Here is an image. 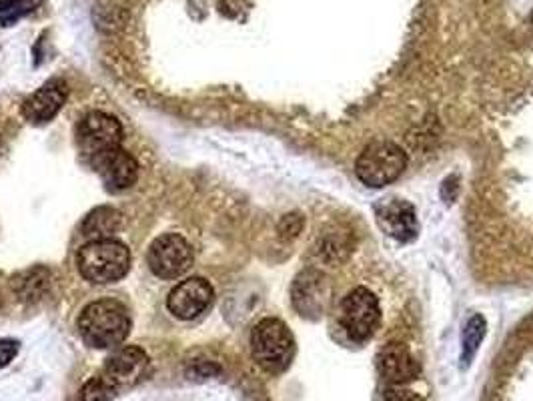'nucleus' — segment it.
<instances>
[{"mask_svg":"<svg viewBox=\"0 0 533 401\" xmlns=\"http://www.w3.org/2000/svg\"><path fill=\"white\" fill-rule=\"evenodd\" d=\"M293 303L305 317L323 313L327 305V283L323 275L315 271L301 273L293 285Z\"/></svg>","mask_w":533,"mask_h":401,"instance_id":"obj_14","label":"nucleus"},{"mask_svg":"<svg viewBox=\"0 0 533 401\" xmlns=\"http://www.w3.org/2000/svg\"><path fill=\"white\" fill-rule=\"evenodd\" d=\"M379 227L397 241H413L417 237L419 225L413 205L403 199H385L375 207Z\"/></svg>","mask_w":533,"mask_h":401,"instance_id":"obj_10","label":"nucleus"},{"mask_svg":"<svg viewBox=\"0 0 533 401\" xmlns=\"http://www.w3.org/2000/svg\"><path fill=\"white\" fill-rule=\"evenodd\" d=\"M49 279H51V273L45 267H35V269H29L17 275L13 279V289L17 291L21 301L35 303L43 299L45 293L49 291Z\"/></svg>","mask_w":533,"mask_h":401,"instance_id":"obj_16","label":"nucleus"},{"mask_svg":"<svg viewBox=\"0 0 533 401\" xmlns=\"http://www.w3.org/2000/svg\"><path fill=\"white\" fill-rule=\"evenodd\" d=\"M77 145L83 161L95 169L111 153L123 149V125L107 113H91L79 125Z\"/></svg>","mask_w":533,"mask_h":401,"instance_id":"obj_4","label":"nucleus"},{"mask_svg":"<svg viewBox=\"0 0 533 401\" xmlns=\"http://www.w3.org/2000/svg\"><path fill=\"white\" fill-rule=\"evenodd\" d=\"M81 275L95 285L121 281L131 269V251L115 239L89 241L77 255Z\"/></svg>","mask_w":533,"mask_h":401,"instance_id":"obj_2","label":"nucleus"},{"mask_svg":"<svg viewBox=\"0 0 533 401\" xmlns=\"http://www.w3.org/2000/svg\"><path fill=\"white\" fill-rule=\"evenodd\" d=\"M115 395H117V391L111 387V383L103 375H99V377H93L91 381L85 383L79 399L81 401H113Z\"/></svg>","mask_w":533,"mask_h":401,"instance_id":"obj_18","label":"nucleus"},{"mask_svg":"<svg viewBox=\"0 0 533 401\" xmlns=\"http://www.w3.org/2000/svg\"><path fill=\"white\" fill-rule=\"evenodd\" d=\"M407 167L405 151L391 141L369 143L355 163L359 181L371 189H381L397 181Z\"/></svg>","mask_w":533,"mask_h":401,"instance_id":"obj_5","label":"nucleus"},{"mask_svg":"<svg viewBox=\"0 0 533 401\" xmlns=\"http://www.w3.org/2000/svg\"><path fill=\"white\" fill-rule=\"evenodd\" d=\"M383 401H419V397L409 389L393 385L383 389Z\"/></svg>","mask_w":533,"mask_h":401,"instance_id":"obj_19","label":"nucleus"},{"mask_svg":"<svg viewBox=\"0 0 533 401\" xmlns=\"http://www.w3.org/2000/svg\"><path fill=\"white\" fill-rule=\"evenodd\" d=\"M485 319L481 315H473L467 323H465V329H463V337H461V361H463V367H467L473 359V355L477 353L483 337H485Z\"/></svg>","mask_w":533,"mask_h":401,"instance_id":"obj_17","label":"nucleus"},{"mask_svg":"<svg viewBox=\"0 0 533 401\" xmlns=\"http://www.w3.org/2000/svg\"><path fill=\"white\" fill-rule=\"evenodd\" d=\"M121 229V213L113 207H97L83 221V235L91 241L97 239H113V235Z\"/></svg>","mask_w":533,"mask_h":401,"instance_id":"obj_15","label":"nucleus"},{"mask_svg":"<svg viewBox=\"0 0 533 401\" xmlns=\"http://www.w3.org/2000/svg\"><path fill=\"white\" fill-rule=\"evenodd\" d=\"M251 351L265 371L281 373L295 355L293 333L281 319H261L251 333Z\"/></svg>","mask_w":533,"mask_h":401,"instance_id":"obj_3","label":"nucleus"},{"mask_svg":"<svg viewBox=\"0 0 533 401\" xmlns=\"http://www.w3.org/2000/svg\"><path fill=\"white\" fill-rule=\"evenodd\" d=\"M215 299V291L209 281L201 277H191L181 281L167 299L169 311L179 319H195L205 313Z\"/></svg>","mask_w":533,"mask_h":401,"instance_id":"obj_9","label":"nucleus"},{"mask_svg":"<svg viewBox=\"0 0 533 401\" xmlns=\"http://www.w3.org/2000/svg\"><path fill=\"white\" fill-rule=\"evenodd\" d=\"M149 369V355L141 347H123L107 361L101 375L119 393L123 389L139 385L149 375Z\"/></svg>","mask_w":533,"mask_h":401,"instance_id":"obj_8","label":"nucleus"},{"mask_svg":"<svg viewBox=\"0 0 533 401\" xmlns=\"http://www.w3.org/2000/svg\"><path fill=\"white\" fill-rule=\"evenodd\" d=\"M377 369L391 385H405L419 377L421 367L411 351L401 343H389L377 355Z\"/></svg>","mask_w":533,"mask_h":401,"instance_id":"obj_11","label":"nucleus"},{"mask_svg":"<svg viewBox=\"0 0 533 401\" xmlns=\"http://www.w3.org/2000/svg\"><path fill=\"white\" fill-rule=\"evenodd\" d=\"M79 333L89 347H117L131 333L129 311L121 301L99 299L83 309L79 317Z\"/></svg>","mask_w":533,"mask_h":401,"instance_id":"obj_1","label":"nucleus"},{"mask_svg":"<svg viewBox=\"0 0 533 401\" xmlns=\"http://www.w3.org/2000/svg\"><path fill=\"white\" fill-rule=\"evenodd\" d=\"M67 101V85L59 79L41 87L23 107V115L33 125H45L53 121Z\"/></svg>","mask_w":533,"mask_h":401,"instance_id":"obj_12","label":"nucleus"},{"mask_svg":"<svg viewBox=\"0 0 533 401\" xmlns=\"http://www.w3.org/2000/svg\"><path fill=\"white\" fill-rule=\"evenodd\" d=\"M95 171L101 175V179L109 191L131 189L139 179V163L125 149L111 153L105 161H101L95 167Z\"/></svg>","mask_w":533,"mask_h":401,"instance_id":"obj_13","label":"nucleus"},{"mask_svg":"<svg viewBox=\"0 0 533 401\" xmlns=\"http://www.w3.org/2000/svg\"><path fill=\"white\" fill-rule=\"evenodd\" d=\"M19 353V343L13 339H0V367H7Z\"/></svg>","mask_w":533,"mask_h":401,"instance_id":"obj_20","label":"nucleus"},{"mask_svg":"<svg viewBox=\"0 0 533 401\" xmlns=\"http://www.w3.org/2000/svg\"><path fill=\"white\" fill-rule=\"evenodd\" d=\"M147 263L157 277L177 279L191 267L193 251L181 235L167 233L153 241L147 255Z\"/></svg>","mask_w":533,"mask_h":401,"instance_id":"obj_7","label":"nucleus"},{"mask_svg":"<svg viewBox=\"0 0 533 401\" xmlns=\"http://www.w3.org/2000/svg\"><path fill=\"white\" fill-rule=\"evenodd\" d=\"M381 323L377 297L365 289H353L341 303V325L353 341H367Z\"/></svg>","mask_w":533,"mask_h":401,"instance_id":"obj_6","label":"nucleus"}]
</instances>
